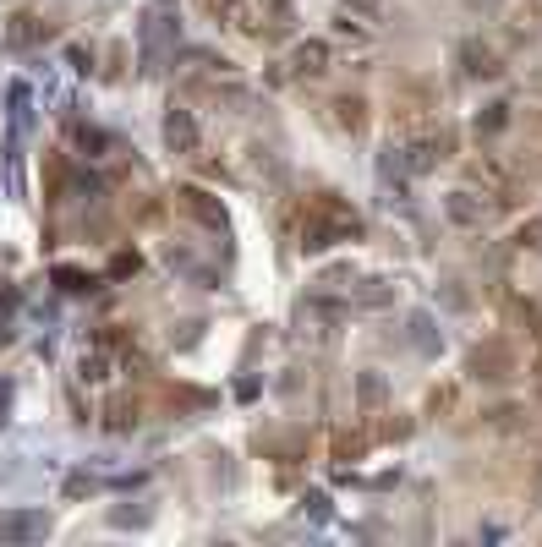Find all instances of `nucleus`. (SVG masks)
Returning a JSON list of instances; mask_svg holds the SVG:
<instances>
[{
	"mask_svg": "<svg viewBox=\"0 0 542 547\" xmlns=\"http://www.w3.org/2000/svg\"><path fill=\"white\" fill-rule=\"evenodd\" d=\"M340 241H362V214H356L345 197L334 192H318L307 197L302 208V252H329Z\"/></svg>",
	"mask_w": 542,
	"mask_h": 547,
	"instance_id": "nucleus-1",
	"label": "nucleus"
},
{
	"mask_svg": "<svg viewBox=\"0 0 542 547\" xmlns=\"http://www.w3.org/2000/svg\"><path fill=\"white\" fill-rule=\"evenodd\" d=\"M176 39H181V17H176V0H148L143 11V28H137V61H143V72H165V61L176 55Z\"/></svg>",
	"mask_w": 542,
	"mask_h": 547,
	"instance_id": "nucleus-2",
	"label": "nucleus"
},
{
	"mask_svg": "<svg viewBox=\"0 0 542 547\" xmlns=\"http://www.w3.org/2000/svg\"><path fill=\"white\" fill-rule=\"evenodd\" d=\"M449 148H455V132H417L400 143V165H406V176H428L449 159Z\"/></svg>",
	"mask_w": 542,
	"mask_h": 547,
	"instance_id": "nucleus-3",
	"label": "nucleus"
},
{
	"mask_svg": "<svg viewBox=\"0 0 542 547\" xmlns=\"http://www.w3.org/2000/svg\"><path fill=\"white\" fill-rule=\"evenodd\" d=\"M176 208H181V214H192L203 230H214V236H225V230H230L225 203H219L214 192H203V186H176Z\"/></svg>",
	"mask_w": 542,
	"mask_h": 547,
	"instance_id": "nucleus-4",
	"label": "nucleus"
},
{
	"mask_svg": "<svg viewBox=\"0 0 542 547\" xmlns=\"http://www.w3.org/2000/svg\"><path fill=\"white\" fill-rule=\"evenodd\" d=\"M466 372H471V378H488V383H504L515 372V351L504 340H482V345H471Z\"/></svg>",
	"mask_w": 542,
	"mask_h": 547,
	"instance_id": "nucleus-5",
	"label": "nucleus"
},
{
	"mask_svg": "<svg viewBox=\"0 0 542 547\" xmlns=\"http://www.w3.org/2000/svg\"><path fill=\"white\" fill-rule=\"evenodd\" d=\"M198 121H192V110H181V104H170L165 110V148L170 154H181V159H192L198 154Z\"/></svg>",
	"mask_w": 542,
	"mask_h": 547,
	"instance_id": "nucleus-6",
	"label": "nucleus"
},
{
	"mask_svg": "<svg viewBox=\"0 0 542 547\" xmlns=\"http://www.w3.org/2000/svg\"><path fill=\"white\" fill-rule=\"evenodd\" d=\"M44 531H50V520L39 509H6L0 515V542H39Z\"/></svg>",
	"mask_w": 542,
	"mask_h": 547,
	"instance_id": "nucleus-7",
	"label": "nucleus"
},
{
	"mask_svg": "<svg viewBox=\"0 0 542 547\" xmlns=\"http://www.w3.org/2000/svg\"><path fill=\"white\" fill-rule=\"evenodd\" d=\"M444 214L455 219V225H488V219H493V203L460 186V192H449V197H444Z\"/></svg>",
	"mask_w": 542,
	"mask_h": 547,
	"instance_id": "nucleus-8",
	"label": "nucleus"
},
{
	"mask_svg": "<svg viewBox=\"0 0 542 547\" xmlns=\"http://www.w3.org/2000/svg\"><path fill=\"white\" fill-rule=\"evenodd\" d=\"M329 61H334V50H329L324 39H302L291 50V77H324Z\"/></svg>",
	"mask_w": 542,
	"mask_h": 547,
	"instance_id": "nucleus-9",
	"label": "nucleus"
},
{
	"mask_svg": "<svg viewBox=\"0 0 542 547\" xmlns=\"http://www.w3.org/2000/svg\"><path fill=\"white\" fill-rule=\"evenodd\" d=\"M460 66H466V77H499L504 66H499V50L493 44H482V39H466L460 44Z\"/></svg>",
	"mask_w": 542,
	"mask_h": 547,
	"instance_id": "nucleus-10",
	"label": "nucleus"
},
{
	"mask_svg": "<svg viewBox=\"0 0 542 547\" xmlns=\"http://www.w3.org/2000/svg\"><path fill=\"white\" fill-rule=\"evenodd\" d=\"M203 11H209L214 22H225V28L258 33V22H252V0H203Z\"/></svg>",
	"mask_w": 542,
	"mask_h": 547,
	"instance_id": "nucleus-11",
	"label": "nucleus"
},
{
	"mask_svg": "<svg viewBox=\"0 0 542 547\" xmlns=\"http://www.w3.org/2000/svg\"><path fill=\"white\" fill-rule=\"evenodd\" d=\"M329 110H334V126H340V132H351V137L367 132V99H356V93H340Z\"/></svg>",
	"mask_w": 542,
	"mask_h": 547,
	"instance_id": "nucleus-12",
	"label": "nucleus"
},
{
	"mask_svg": "<svg viewBox=\"0 0 542 547\" xmlns=\"http://www.w3.org/2000/svg\"><path fill=\"white\" fill-rule=\"evenodd\" d=\"M110 367H115V356H110V345L99 340L94 351L77 356V383H105V378H110Z\"/></svg>",
	"mask_w": 542,
	"mask_h": 547,
	"instance_id": "nucleus-13",
	"label": "nucleus"
},
{
	"mask_svg": "<svg viewBox=\"0 0 542 547\" xmlns=\"http://www.w3.org/2000/svg\"><path fill=\"white\" fill-rule=\"evenodd\" d=\"M28 104H33V88L28 83H11V154H17V143H22V132H28Z\"/></svg>",
	"mask_w": 542,
	"mask_h": 547,
	"instance_id": "nucleus-14",
	"label": "nucleus"
},
{
	"mask_svg": "<svg viewBox=\"0 0 542 547\" xmlns=\"http://www.w3.org/2000/svg\"><path fill=\"white\" fill-rule=\"evenodd\" d=\"M356 400H362V416H378L384 411V378H378V372H362V378H356Z\"/></svg>",
	"mask_w": 542,
	"mask_h": 547,
	"instance_id": "nucleus-15",
	"label": "nucleus"
},
{
	"mask_svg": "<svg viewBox=\"0 0 542 547\" xmlns=\"http://www.w3.org/2000/svg\"><path fill=\"white\" fill-rule=\"evenodd\" d=\"M411 345H417L422 356H438V345H444V340H438V329H433L428 312H411Z\"/></svg>",
	"mask_w": 542,
	"mask_h": 547,
	"instance_id": "nucleus-16",
	"label": "nucleus"
},
{
	"mask_svg": "<svg viewBox=\"0 0 542 547\" xmlns=\"http://www.w3.org/2000/svg\"><path fill=\"white\" fill-rule=\"evenodd\" d=\"M137 411H143L137 400H110L105 427H110V433H132V427H137Z\"/></svg>",
	"mask_w": 542,
	"mask_h": 547,
	"instance_id": "nucleus-17",
	"label": "nucleus"
},
{
	"mask_svg": "<svg viewBox=\"0 0 542 547\" xmlns=\"http://www.w3.org/2000/svg\"><path fill=\"white\" fill-rule=\"evenodd\" d=\"M504 126H510V104H504V99H493L488 110L477 115V137H499Z\"/></svg>",
	"mask_w": 542,
	"mask_h": 547,
	"instance_id": "nucleus-18",
	"label": "nucleus"
},
{
	"mask_svg": "<svg viewBox=\"0 0 542 547\" xmlns=\"http://www.w3.org/2000/svg\"><path fill=\"white\" fill-rule=\"evenodd\" d=\"M44 33H50V22H39V17H17V22H11V44H39Z\"/></svg>",
	"mask_w": 542,
	"mask_h": 547,
	"instance_id": "nucleus-19",
	"label": "nucleus"
},
{
	"mask_svg": "<svg viewBox=\"0 0 542 547\" xmlns=\"http://www.w3.org/2000/svg\"><path fill=\"white\" fill-rule=\"evenodd\" d=\"M55 285H61V290H72V296H83V290H94V274L66 269V263H61V269H55Z\"/></svg>",
	"mask_w": 542,
	"mask_h": 547,
	"instance_id": "nucleus-20",
	"label": "nucleus"
},
{
	"mask_svg": "<svg viewBox=\"0 0 542 547\" xmlns=\"http://www.w3.org/2000/svg\"><path fill=\"white\" fill-rule=\"evenodd\" d=\"M515 247H521V252H526V247H542V214L526 219V225L515 230Z\"/></svg>",
	"mask_w": 542,
	"mask_h": 547,
	"instance_id": "nucleus-21",
	"label": "nucleus"
},
{
	"mask_svg": "<svg viewBox=\"0 0 542 547\" xmlns=\"http://www.w3.org/2000/svg\"><path fill=\"white\" fill-rule=\"evenodd\" d=\"M384 301H389L384 279H367V285H362V307H384Z\"/></svg>",
	"mask_w": 542,
	"mask_h": 547,
	"instance_id": "nucleus-22",
	"label": "nucleus"
},
{
	"mask_svg": "<svg viewBox=\"0 0 542 547\" xmlns=\"http://www.w3.org/2000/svg\"><path fill=\"white\" fill-rule=\"evenodd\" d=\"M83 493H94V476H83V471L66 476V498H83Z\"/></svg>",
	"mask_w": 542,
	"mask_h": 547,
	"instance_id": "nucleus-23",
	"label": "nucleus"
},
{
	"mask_svg": "<svg viewBox=\"0 0 542 547\" xmlns=\"http://www.w3.org/2000/svg\"><path fill=\"white\" fill-rule=\"evenodd\" d=\"M110 274H115V279H121V274H137V252H121V258L110 263Z\"/></svg>",
	"mask_w": 542,
	"mask_h": 547,
	"instance_id": "nucleus-24",
	"label": "nucleus"
},
{
	"mask_svg": "<svg viewBox=\"0 0 542 547\" xmlns=\"http://www.w3.org/2000/svg\"><path fill=\"white\" fill-rule=\"evenodd\" d=\"M378 6L384 0H345V11H356V17H378Z\"/></svg>",
	"mask_w": 542,
	"mask_h": 547,
	"instance_id": "nucleus-25",
	"label": "nucleus"
},
{
	"mask_svg": "<svg viewBox=\"0 0 542 547\" xmlns=\"http://www.w3.org/2000/svg\"><path fill=\"white\" fill-rule=\"evenodd\" d=\"M302 504H307V509H313V515H318V520H324V515H329V498H324V493H307V498H302Z\"/></svg>",
	"mask_w": 542,
	"mask_h": 547,
	"instance_id": "nucleus-26",
	"label": "nucleus"
},
{
	"mask_svg": "<svg viewBox=\"0 0 542 547\" xmlns=\"http://www.w3.org/2000/svg\"><path fill=\"white\" fill-rule=\"evenodd\" d=\"M449 405H455V389H438L428 400V411H449Z\"/></svg>",
	"mask_w": 542,
	"mask_h": 547,
	"instance_id": "nucleus-27",
	"label": "nucleus"
},
{
	"mask_svg": "<svg viewBox=\"0 0 542 547\" xmlns=\"http://www.w3.org/2000/svg\"><path fill=\"white\" fill-rule=\"evenodd\" d=\"M11 422V383H0V427Z\"/></svg>",
	"mask_w": 542,
	"mask_h": 547,
	"instance_id": "nucleus-28",
	"label": "nucleus"
}]
</instances>
